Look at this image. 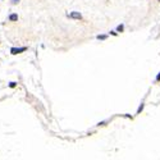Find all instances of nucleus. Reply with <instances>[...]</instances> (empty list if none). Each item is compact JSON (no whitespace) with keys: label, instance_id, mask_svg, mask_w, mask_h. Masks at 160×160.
Listing matches in <instances>:
<instances>
[{"label":"nucleus","instance_id":"1","mask_svg":"<svg viewBox=\"0 0 160 160\" xmlns=\"http://www.w3.org/2000/svg\"><path fill=\"white\" fill-rule=\"evenodd\" d=\"M27 46H22V47H10V54L12 55H17V54H21V53H23V51H26L27 50Z\"/></svg>","mask_w":160,"mask_h":160},{"label":"nucleus","instance_id":"2","mask_svg":"<svg viewBox=\"0 0 160 160\" xmlns=\"http://www.w3.org/2000/svg\"><path fill=\"white\" fill-rule=\"evenodd\" d=\"M69 18H73V19H82V14L79 12H72L70 14H68Z\"/></svg>","mask_w":160,"mask_h":160},{"label":"nucleus","instance_id":"3","mask_svg":"<svg viewBox=\"0 0 160 160\" xmlns=\"http://www.w3.org/2000/svg\"><path fill=\"white\" fill-rule=\"evenodd\" d=\"M8 19H9L10 22H17V21H18V14H15V13H12V14L8 17Z\"/></svg>","mask_w":160,"mask_h":160},{"label":"nucleus","instance_id":"4","mask_svg":"<svg viewBox=\"0 0 160 160\" xmlns=\"http://www.w3.org/2000/svg\"><path fill=\"white\" fill-rule=\"evenodd\" d=\"M96 38L97 40H106V38H108V35H97Z\"/></svg>","mask_w":160,"mask_h":160},{"label":"nucleus","instance_id":"5","mask_svg":"<svg viewBox=\"0 0 160 160\" xmlns=\"http://www.w3.org/2000/svg\"><path fill=\"white\" fill-rule=\"evenodd\" d=\"M117 31H119V32H123V31H124V26L123 24H119L118 27H117Z\"/></svg>","mask_w":160,"mask_h":160},{"label":"nucleus","instance_id":"6","mask_svg":"<svg viewBox=\"0 0 160 160\" xmlns=\"http://www.w3.org/2000/svg\"><path fill=\"white\" fill-rule=\"evenodd\" d=\"M142 109H144V104H141V105H140V108H138V110H137V114H140V113L142 112Z\"/></svg>","mask_w":160,"mask_h":160},{"label":"nucleus","instance_id":"7","mask_svg":"<svg viewBox=\"0 0 160 160\" xmlns=\"http://www.w3.org/2000/svg\"><path fill=\"white\" fill-rule=\"evenodd\" d=\"M15 86H17L15 82H10V83H9V87H10V88H14Z\"/></svg>","mask_w":160,"mask_h":160},{"label":"nucleus","instance_id":"8","mask_svg":"<svg viewBox=\"0 0 160 160\" xmlns=\"http://www.w3.org/2000/svg\"><path fill=\"white\" fill-rule=\"evenodd\" d=\"M21 0H12V5H15V4H18Z\"/></svg>","mask_w":160,"mask_h":160},{"label":"nucleus","instance_id":"9","mask_svg":"<svg viewBox=\"0 0 160 160\" xmlns=\"http://www.w3.org/2000/svg\"><path fill=\"white\" fill-rule=\"evenodd\" d=\"M110 35H113V36H117L118 33H117V32H114V31H110Z\"/></svg>","mask_w":160,"mask_h":160},{"label":"nucleus","instance_id":"10","mask_svg":"<svg viewBox=\"0 0 160 160\" xmlns=\"http://www.w3.org/2000/svg\"><path fill=\"white\" fill-rule=\"evenodd\" d=\"M156 81H160V73L156 76Z\"/></svg>","mask_w":160,"mask_h":160},{"label":"nucleus","instance_id":"11","mask_svg":"<svg viewBox=\"0 0 160 160\" xmlns=\"http://www.w3.org/2000/svg\"><path fill=\"white\" fill-rule=\"evenodd\" d=\"M159 1H160V0H159Z\"/></svg>","mask_w":160,"mask_h":160}]
</instances>
